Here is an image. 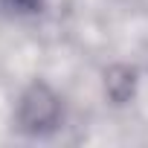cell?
Wrapping results in <instances>:
<instances>
[{
  "label": "cell",
  "mask_w": 148,
  "mask_h": 148,
  "mask_svg": "<svg viewBox=\"0 0 148 148\" xmlns=\"http://www.w3.org/2000/svg\"><path fill=\"white\" fill-rule=\"evenodd\" d=\"M64 122V102L47 82H32L15 102V125L26 136H49Z\"/></svg>",
  "instance_id": "6da1fadb"
},
{
  "label": "cell",
  "mask_w": 148,
  "mask_h": 148,
  "mask_svg": "<svg viewBox=\"0 0 148 148\" xmlns=\"http://www.w3.org/2000/svg\"><path fill=\"white\" fill-rule=\"evenodd\" d=\"M44 0H0V12L6 15H38Z\"/></svg>",
  "instance_id": "3957f363"
},
{
  "label": "cell",
  "mask_w": 148,
  "mask_h": 148,
  "mask_svg": "<svg viewBox=\"0 0 148 148\" xmlns=\"http://www.w3.org/2000/svg\"><path fill=\"white\" fill-rule=\"evenodd\" d=\"M136 90V70L125 67V64H116L105 73V93L116 102V105H125Z\"/></svg>",
  "instance_id": "7a4b0ae2"
}]
</instances>
